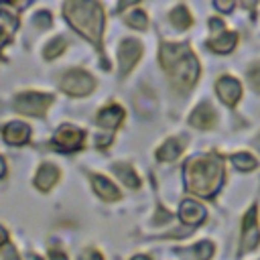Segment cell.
I'll return each instance as SVG.
<instances>
[{
    "label": "cell",
    "mask_w": 260,
    "mask_h": 260,
    "mask_svg": "<svg viewBox=\"0 0 260 260\" xmlns=\"http://www.w3.org/2000/svg\"><path fill=\"white\" fill-rule=\"evenodd\" d=\"M160 65L177 89H189L199 77V63L187 45L165 43L160 47Z\"/></svg>",
    "instance_id": "obj_1"
},
{
    "label": "cell",
    "mask_w": 260,
    "mask_h": 260,
    "mask_svg": "<svg viewBox=\"0 0 260 260\" xmlns=\"http://www.w3.org/2000/svg\"><path fill=\"white\" fill-rule=\"evenodd\" d=\"M223 177L221 160L213 154H199L193 156L185 165V181L191 193L201 197H211L217 193Z\"/></svg>",
    "instance_id": "obj_2"
},
{
    "label": "cell",
    "mask_w": 260,
    "mask_h": 260,
    "mask_svg": "<svg viewBox=\"0 0 260 260\" xmlns=\"http://www.w3.org/2000/svg\"><path fill=\"white\" fill-rule=\"evenodd\" d=\"M65 16L73 28H77L85 39L100 43L104 30V12L98 2H77L65 4Z\"/></svg>",
    "instance_id": "obj_3"
},
{
    "label": "cell",
    "mask_w": 260,
    "mask_h": 260,
    "mask_svg": "<svg viewBox=\"0 0 260 260\" xmlns=\"http://www.w3.org/2000/svg\"><path fill=\"white\" fill-rule=\"evenodd\" d=\"M93 77L89 73H85L83 69H71L61 77V89L73 98H81L87 95L93 89Z\"/></svg>",
    "instance_id": "obj_4"
},
{
    "label": "cell",
    "mask_w": 260,
    "mask_h": 260,
    "mask_svg": "<svg viewBox=\"0 0 260 260\" xmlns=\"http://www.w3.org/2000/svg\"><path fill=\"white\" fill-rule=\"evenodd\" d=\"M53 98L47 93H39V91H26L20 93L14 100V110L26 116H43L47 112V108L51 106Z\"/></svg>",
    "instance_id": "obj_5"
},
{
    "label": "cell",
    "mask_w": 260,
    "mask_h": 260,
    "mask_svg": "<svg viewBox=\"0 0 260 260\" xmlns=\"http://www.w3.org/2000/svg\"><path fill=\"white\" fill-rule=\"evenodd\" d=\"M81 140H83V132L75 126H61L55 136H53V144L57 150H63V152H69V150H77L81 146Z\"/></svg>",
    "instance_id": "obj_6"
},
{
    "label": "cell",
    "mask_w": 260,
    "mask_h": 260,
    "mask_svg": "<svg viewBox=\"0 0 260 260\" xmlns=\"http://www.w3.org/2000/svg\"><path fill=\"white\" fill-rule=\"evenodd\" d=\"M242 252H248L252 248L258 246L260 242V230H258V215H256V207L248 209L244 223H242Z\"/></svg>",
    "instance_id": "obj_7"
},
{
    "label": "cell",
    "mask_w": 260,
    "mask_h": 260,
    "mask_svg": "<svg viewBox=\"0 0 260 260\" xmlns=\"http://www.w3.org/2000/svg\"><path fill=\"white\" fill-rule=\"evenodd\" d=\"M140 55H142V47H140L138 41H134V39H126V41H122L120 51H118L120 73L126 75V73L136 65V61L140 59Z\"/></svg>",
    "instance_id": "obj_8"
},
{
    "label": "cell",
    "mask_w": 260,
    "mask_h": 260,
    "mask_svg": "<svg viewBox=\"0 0 260 260\" xmlns=\"http://www.w3.org/2000/svg\"><path fill=\"white\" fill-rule=\"evenodd\" d=\"M215 91H217V95L221 98V102L228 104V106H236L238 100H240V95H242L240 81L234 79V77H228V75L217 79V83H215Z\"/></svg>",
    "instance_id": "obj_9"
},
{
    "label": "cell",
    "mask_w": 260,
    "mask_h": 260,
    "mask_svg": "<svg viewBox=\"0 0 260 260\" xmlns=\"http://www.w3.org/2000/svg\"><path fill=\"white\" fill-rule=\"evenodd\" d=\"M215 120H217L215 110L211 108V104L205 102V104H201V106H197L193 110V114L189 118V124L195 126V128H199V130H209V128L215 126Z\"/></svg>",
    "instance_id": "obj_10"
},
{
    "label": "cell",
    "mask_w": 260,
    "mask_h": 260,
    "mask_svg": "<svg viewBox=\"0 0 260 260\" xmlns=\"http://www.w3.org/2000/svg\"><path fill=\"white\" fill-rule=\"evenodd\" d=\"M179 215L181 219L187 223V225H197L205 219V209L201 203L193 201V199H187L181 203V209H179Z\"/></svg>",
    "instance_id": "obj_11"
},
{
    "label": "cell",
    "mask_w": 260,
    "mask_h": 260,
    "mask_svg": "<svg viewBox=\"0 0 260 260\" xmlns=\"http://www.w3.org/2000/svg\"><path fill=\"white\" fill-rule=\"evenodd\" d=\"M2 136L8 144H24L30 136V128L24 122H10L2 128Z\"/></svg>",
    "instance_id": "obj_12"
},
{
    "label": "cell",
    "mask_w": 260,
    "mask_h": 260,
    "mask_svg": "<svg viewBox=\"0 0 260 260\" xmlns=\"http://www.w3.org/2000/svg\"><path fill=\"white\" fill-rule=\"evenodd\" d=\"M57 179H59V169H57L55 165H51V162H43V165L39 167V171H37L35 185H37V189H41V191H49V189L57 183Z\"/></svg>",
    "instance_id": "obj_13"
},
{
    "label": "cell",
    "mask_w": 260,
    "mask_h": 260,
    "mask_svg": "<svg viewBox=\"0 0 260 260\" xmlns=\"http://www.w3.org/2000/svg\"><path fill=\"white\" fill-rule=\"evenodd\" d=\"M124 120V110L118 106V104H112L108 108H104L100 114H98V124L102 128H108V130H114L122 124Z\"/></svg>",
    "instance_id": "obj_14"
},
{
    "label": "cell",
    "mask_w": 260,
    "mask_h": 260,
    "mask_svg": "<svg viewBox=\"0 0 260 260\" xmlns=\"http://www.w3.org/2000/svg\"><path fill=\"white\" fill-rule=\"evenodd\" d=\"M91 185H93V191H95L102 199H106V201H116V199H120L118 187H116L112 181H108L106 177L93 175V177H91Z\"/></svg>",
    "instance_id": "obj_15"
},
{
    "label": "cell",
    "mask_w": 260,
    "mask_h": 260,
    "mask_svg": "<svg viewBox=\"0 0 260 260\" xmlns=\"http://www.w3.org/2000/svg\"><path fill=\"white\" fill-rule=\"evenodd\" d=\"M236 41H238V35H236V32H230V30H225V32H215V37L207 41V47H209L211 51H215V53H230V51L234 49Z\"/></svg>",
    "instance_id": "obj_16"
},
{
    "label": "cell",
    "mask_w": 260,
    "mask_h": 260,
    "mask_svg": "<svg viewBox=\"0 0 260 260\" xmlns=\"http://www.w3.org/2000/svg\"><path fill=\"white\" fill-rule=\"evenodd\" d=\"M213 254V244L211 242H199L189 250H181L183 260H209Z\"/></svg>",
    "instance_id": "obj_17"
},
{
    "label": "cell",
    "mask_w": 260,
    "mask_h": 260,
    "mask_svg": "<svg viewBox=\"0 0 260 260\" xmlns=\"http://www.w3.org/2000/svg\"><path fill=\"white\" fill-rule=\"evenodd\" d=\"M181 152H183L181 140H179V138H169V140L156 150V158H158V160H175Z\"/></svg>",
    "instance_id": "obj_18"
},
{
    "label": "cell",
    "mask_w": 260,
    "mask_h": 260,
    "mask_svg": "<svg viewBox=\"0 0 260 260\" xmlns=\"http://www.w3.org/2000/svg\"><path fill=\"white\" fill-rule=\"evenodd\" d=\"M114 173L128 185V187H138L140 185V181H138V175L134 173V169L128 165V162H118V165H114Z\"/></svg>",
    "instance_id": "obj_19"
},
{
    "label": "cell",
    "mask_w": 260,
    "mask_h": 260,
    "mask_svg": "<svg viewBox=\"0 0 260 260\" xmlns=\"http://www.w3.org/2000/svg\"><path fill=\"white\" fill-rule=\"evenodd\" d=\"M171 22L177 26V28H187L191 24V16H189V10L185 6H177L171 10Z\"/></svg>",
    "instance_id": "obj_20"
},
{
    "label": "cell",
    "mask_w": 260,
    "mask_h": 260,
    "mask_svg": "<svg viewBox=\"0 0 260 260\" xmlns=\"http://www.w3.org/2000/svg\"><path fill=\"white\" fill-rule=\"evenodd\" d=\"M124 20H126L132 28H140V30H144V28H146V24H148L146 14H144L140 8H136V6H134V10H130V12L124 16Z\"/></svg>",
    "instance_id": "obj_21"
},
{
    "label": "cell",
    "mask_w": 260,
    "mask_h": 260,
    "mask_svg": "<svg viewBox=\"0 0 260 260\" xmlns=\"http://www.w3.org/2000/svg\"><path fill=\"white\" fill-rule=\"evenodd\" d=\"M65 47H67V39H65V37H57V39H53V41L45 47L43 55H45V59H55L57 55L63 53Z\"/></svg>",
    "instance_id": "obj_22"
},
{
    "label": "cell",
    "mask_w": 260,
    "mask_h": 260,
    "mask_svg": "<svg viewBox=\"0 0 260 260\" xmlns=\"http://www.w3.org/2000/svg\"><path fill=\"white\" fill-rule=\"evenodd\" d=\"M232 160H234V167L240 171H252L256 167V158L250 152H238L232 156Z\"/></svg>",
    "instance_id": "obj_23"
},
{
    "label": "cell",
    "mask_w": 260,
    "mask_h": 260,
    "mask_svg": "<svg viewBox=\"0 0 260 260\" xmlns=\"http://www.w3.org/2000/svg\"><path fill=\"white\" fill-rule=\"evenodd\" d=\"M14 28H16V18L10 14H0V45L10 37Z\"/></svg>",
    "instance_id": "obj_24"
},
{
    "label": "cell",
    "mask_w": 260,
    "mask_h": 260,
    "mask_svg": "<svg viewBox=\"0 0 260 260\" xmlns=\"http://www.w3.org/2000/svg\"><path fill=\"white\" fill-rule=\"evenodd\" d=\"M248 79H250V87L260 93V63H256L248 69Z\"/></svg>",
    "instance_id": "obj_25"
},
{
    "label": "cell",
    "mask_w": 260,
    "mask_h": 260,
    "mask_svg": "<svg viewBox=\"0 0 260 260\" xmlns=\"http://www.w3.org/2000/svg\"><path fill=\"white\" fill-rule=\"evenodd\" d=\"M35 22H37V26H41V28H49V24H51L49 12H39L37 18H35Z\"/></svg>",
    "instance_id": "obj_26"
},
{
    "label": "cell",
    "mask_w": 260,
    "mask_h": 260,
    "mask_svg": "<svg viewBox=\"0 0 260 260\" xmlns=\"http://www.w3.org/2000/svg\"><path fill=\"white\" fill-rule=\"evenodd\" d=\"M79 260H104V258H102V254H100L98 250H91V248H87V250H83V252H81Z\"/></svg>",
    "instance_id": "obj_27"
},
{
    "label": "cell",
    "mask_w": 260,
    "mask_h": 260,
    "mask_svg": "<svg viewBox=\"0 0 260 260\" xmlns=\"http://www.w3.org/2000/svg\"><path fill=\"white\" fill-rule=\"evenodd\" d=\"M167 219H171V211L158 209V215H154V223H162V221H167Z\"/></svg>",
    "instance_id": "obj_28"
},
{
    "label": "cell",
    "mask_w": 260,
    "mask_h": 260,
    "mask_svg": "<svg viewBox=\"0 0 260 260\" xmlns=\"http://www.w3.org/2000/svg\"><path fill=\"white\" fill-rule=\"evenodd\" d=\"M4 260H20L14 246H6V252H4Z\"/></svg>",
    "instance_id": "obj_29"
},
{
    "label": "cell",
    "mask_w": 260,
    "mask_h": 260,
    "mask_svg": "<svg viewBox=\"0 0 260 260\" xmlns=\"http://www.w3.org/2000/svg\"><path fill=\"white\" fill-rule=\"evenodd\" d=\"M215 8H217V10L228 12V10H232V8H234V2H215Z\"/></svg>",
    "instance_id": "obj_30"
},
{
    "label": "cell",
    "mask_w": 260,
    "mask_h": 260,
    "mask_svg": "<svg viewBox=\"0 0 260 260\" xmlns=\"http://www.w3.org/2000/svg\"><path fill=\"white\" fill-rule=\"evenodd\" d=\"M49 260H67V258H65L63 252H59V250H51V252H49Z\"/></svg>",
    "instance_id": "obj_31"
},
{
    "label": "cell",
    "mask_w": 260,
    "mask_h": 260,
    "mask_svg": "<svg viewBox=\"0 0 260 260\" xmlns=\"http://www.w3.org/2000/svg\"><path fill=\"white\" fill-rule=\"evenodd\" d=\"M6 240H8V234H6V230L0 225V246H2V244H6Z\"/></svg>",
    "instance_id": "obj_32"
},
{
    "label": "cell",
    "mask_w": 260,
    "mask_h": 260,
    "mask_svg": "<svg viewBox=\"0 0 260 260\" xmlns=\"http://www.w3.org/2000/svg\"><path fill=\"white\" fill-rule=\"evenodd\" d=\"M4 171H6V165H4V160H2V158H0V177H2V175H4Z\"/></svg>",
    "instance_id": "obj_33"
},
{
    "label": "cell",
    "mask_w": 260,
    "mask_h": 260,
    "mask_svg": "<svg viewBox=\"0 0 260 260\" xmlns=\"http://www.w3.org/2000/svg\"><path fill=\"white\" fill-rule=\"evenodd\" d=\"M132 260H150V258H148V256H142V254H138V256H134Z\"/></svg>",
    "instance_id": "obj_34"
},
{
    "label": "cell",
    "mask_w": 260,
    "mask_h": 260,
    "mask_svg": "<svg viewBox=\"0 0 260 260\" xmlns=\"http://www.w3.org/2000/svg\"><path fill=\"white\" fill-rule=\"evenodd\" d=\"M254 144H256V146H258V150H260V136H258V138L254 140Z\"/></svg>",
    "instance_id": "obj_35"
},
{
    "label": "cell",
    "mask_w": 260,
    "mask_h": 260,
    "mask_svg": "<svg viewBox=\"0 0 260 260\" xmlns=\"http://www.w3.org/2000/svg\"><path fill=\"white\" fill-rule=\"evenodd\" d=\"M30 260H41V258L39 256H30Z\"/></svg>",
    "instance_id": "obj_36"
}]
</instances>
